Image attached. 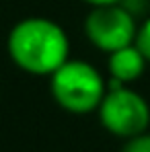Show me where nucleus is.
I'll list each match as a JSON object with an SVG mask.
<instances>
[{
  "mask_svg": "<svg viewBox=\"0 0 150 152\" xmlns=\"http://www.w3.org/2000/svg\"><path fill=\"white\" fill-rule=\"evenodd\" d=\"M6 51L19 70L31 76H51L70 60V37L53 19L27 17L8 31Z\"/></svg>",
  "mask_w": 150,
  "mask_h": 152,
  "instance_id": "f257e3e1",
  "label": "nucleus"
},
{
  "mask_svg": "<svg viewBox=\"0 0 150 152\" xmlns=\"http://www.w3.org/2000/svg\"><path fill=\"white\" fill-rule=\"evenodd\" d=\"M97 113L101 126L124 140L146 132L150 126L148 101L138 91L130 88V84H119L113 80L107 84V93Z\"/></svg>",
  "mask_w": 150,
  "mask_h": 152,
  "instance_id": "7ed1b4c3",
  "label": "nucleus"
},
{
  "mask_svg": "<svg viewBox=\"0 0 150 152\" xmlns=\"http://www.w3.org/2000/svg\"><path fill=\"white\" fill-rule=\"evenodd\" d=\"M50 93L64 111L86 115L99 109L107 82L91 62L70 58L50 76Z\"/></svg>",
  "mask_w": 150,
  "mask_h": 152,
  "instance_id": "f03ea898",
  "label": "nucleus"
},
{
  "mask_svg": "<svg viewBox=\"0 0 150 152\" xmlns=\"http://www.w3.org/2000/svg\"><path fill=\"white\" fill-rule=\"evenodd\" d=\"M146 64L148 60L136 48V43H130L125 48L107 53V72L113 82H119V84H130L138 80L144 74Z\"/></svg>",
  "mask_w": 150,
  "mask_h": 152,
  "instance_id": "39448f33",
  "label": "nucleus"
},
{
  "mask_svg": "<svg viewBox=\"0 0 150 152\" xmlns=\"http://www.w3.org/2000/svg\"><path fill=\"white\" fill-rule=\"evenodd\" d=\"M138 23L125 4L93 6L84 19V35L97 50L111 51L134 43Z\"/></svg>",
  "mask_w": 150,
  "mask_h": 152,
  "instance_id": "20e7f679",
  "label": "nucleus"
},
{
  "mask_svg": "<svg viewBox=\"0 0 150 152\" xmlns=\"http://www.w3.org/2000/svg\"><path fill=\"white\" fill-rule=\"evenodd\" d=\"M121 152H150V132H142L138 136L127 138Z\"/></svg>",
  "mask_w": 150,
  "mask_h": 152,
  "instance_id": "0eeeda50",
  "label": "nucleus"
},
{
  "mask_svg": "<svg viewBox=\"0 0 150 152\" xmlns=\"http://www.w3.org/2000/svg\"><path fill=\"white\" fill-rule=\"evenodd\" d=\"M134 43H136V48L142 51V56L148 60V64H150V17L142 23V25H138Z\"/></svg>",
  "mask_w": 150,
  "mask_h": 152,
  "instance_id": "423d86ee",
  "label": "nucleus"
},
{
  "mask_svg": "<svg viewBox=\"0 0 150 152\" xmlns=\"http://www.w3.org/2000/svg\"><path fill=\"white\" fill-rule=\"evenodd\" d=\"M86 2L91 8L93 6H107V4H125V0H82Z\"/></svg>",
  "mask_w": 150,
  "mask_h": 152,
  "instance_id": "6e6552de",
  "label": "nucleus"
}]
</instances>
